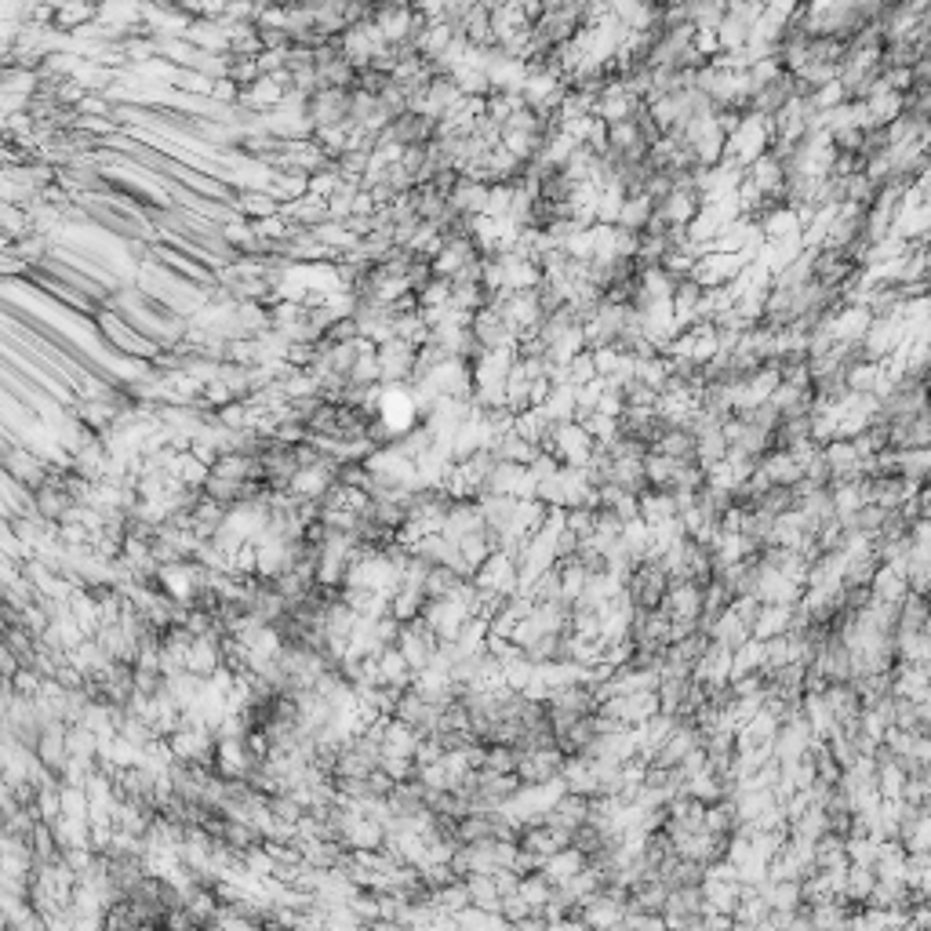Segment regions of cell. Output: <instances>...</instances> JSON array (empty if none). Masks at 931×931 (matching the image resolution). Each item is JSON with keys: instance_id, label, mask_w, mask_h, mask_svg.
I'll list each match as a JSON object with an SVG mask.
<instances>
[{"instance_id": "obj_13", "label": "cell", "mask_w": 931, "mask_h": 931, "mask_svg": "<svg viewBox=\"0 0 931 931\" xmlns=\"http://www.w3.org/2000/svg\"><path fill=\"white\" fill-rule=\"evenodd\" d=\"M731 655H735L731 648L710 641V648L702 651V659H699V666H695V677H691V681L702 684V688H710V691L728 688L731 684Z\"/></svg>"}, {"instance_id": "obj_3", "label": "cell", "mask_w": 931, "mask_h": 931, "mask_svg": "<svg viewBox=\"0 0 931 931\" xmlns=\"http://www.w3.org/2000/svg\"><path fill=\"white\" fill-rule=\"evenodd\" d=\"M597 451V441L590 437V430L582 422H564L557 426V441H553V459L561 466H571V470H586V462L593 459Z\"/></svg>"}, {"instance_id": "obj_30", "label": "cell", "mask_w": 931, "mask_h": 931, "mask_svg": "<svg viewBox=\"0 0 931 931\" xmlns=\"http://www.w3.org/2000/svg\"><path fill=\"white\" fill-rule=\"evenodd\" d=\"M873 888H877V870L873 866H848V873H844V899L855 902L862 910L870 902Z\"/></svg>"}, {"instance_id": "obj_16", "label": "cell", "mask_w": 931, "mask_h": 931, "mask_svg": "<svg viewBox=\"0 0 931 931\" xmlns=\"http://www.w3.org/2000/svg\"><path fill=\"white\" fill-rule=\"evenodd\" d=\"M699 211H702V193L695 190V186H677V190L659 204V215L670 222V230H688Z\"/></svg>"}, {"instance_id": "obj_36", "label": "cell", "mask_w": 931, "mask_h": 931, "mask_svg": "<svg viewBox=\"0 0 931 931\" xmlns=\"http://www.w3.org/2000/svg\"><path fill=\"white\" fill-rule=\"evenodd\" d=\"M811 102H815V110L819 113H830V110H837V106H844L848 95H844L841 81H833V84H826V88L811 91Z\"/></svg>"}, {"instance_id": "obj_31", "label": "cell", "mask_w": 931, "mask_h": 931, "mask_svg": "<svg viewBox=\"0 0 931 931\" xmlns=\"http://www.w3.org/2000/svg\"><path fill=\"white\" fill-rule=\"evenodd\" d=\"M91 22H99V8L95 4H55V30L77 33Z\"/></svg>"}, {"instance_id": "obj_26", "label": "cell", "mask_w": 931, "mask_h": 931, "mask_svg": "<svg viewBox=\"0 0 931 931\" xmlns=\"http://www.w3.org/2000/svg\"><path fill=\"white\" fill-rule=\"evenodd\" d=\"M281 211L295 222V226H302V230H317V226L328 219V201L317 197V193H306V197H299V201L284 204Z\"/></svg>"}, {"instance_id": "obj_12", "label": "cell", "mask_w": 931, "mask_h": 931, "mask_svg": "<svg viewBox=\"0 0 931 931\" xmlns=\"http://www.w3.org/2000/svg\"><path fill=\"white\" fill-rule=\"evenodd\" d=\"M488 531V521H484V510L477 499H462L451 506L448 521H444V539L455 542L459 546L462 539H470V535H484Z\"/></svg>"}, {"instance_id": "obj_27", "label": "cell", "mask_w": 931, "mask_h": 931, "mask_svg": "<svg viewBox=\"0 0 931 931\" xmlns=\"http://www.w3.org/2000/svg\"><path fill=\"white\" fill-rule=\"evenodd\" d=\"M466 891H470V906L484 913H502V891L495 873H473L466 877Z\"/></svg>"}, {"instance_id": "obj_1", "label": "cell", "mask_w": 931, "mask_h": 931, "mask_svg": "<svg viewBox=\"0 0 931 931\" xmlns=\"http://www.w3.org/2000/svg\"><path fill=\"white\" fill-rule=\"evenodd\" d=\"M768 150H771V121L761 117V113H746L739 121V128L728 135L724 161H735V164H742V168H750V164L761 161Z\"/></svg>"}, {"instance_id": "obj_15", "label": "cell", "mask_w": 931, "mask_h": 931, "mask_svg": "<svg viewBox=\"0 0 931 931\" xmlns=\"http://www.w3.org/2000/svg\"><path fill=\"white\" fill-rule=\"evenodd\" d=\"M757 222H761V233H764V241H768V244L801 241V233H804L801 215H797L790 204H771V208L764 211Z\"/></svg>"}, {"instance_id": "obj_23", "label": "cell", "mask_w": 931, "mask_h": 931, "mask_svg": "<svg viewBox=\"0 0 931 931\" xmlns=\"http://www.w3.org/2000/svg\"><path fill=\"white\" fill-rule=\"evenodd\" d=\"M873 597L884 604H902L906 597H910V579H906V571L895 568V564H881V571L873 575Z\"/></svg>"}, {"instance_id": "obj_7", "label": "cell", "mask_w": 931, "mask_h": 931, "mask_svg": "<svg viewBox=\"0 0 931 931\" xmlns=\"http://www.w3.org/2000/svg\"><path fill=\"white\" fill-rule=\"evenodd\" d=\"M564 757L557 746H539V750H521V761H517V779L521 786H542V782L561 779Z\"/></svg>"}, {"instance_id": "obj_34", "label": "cell", "mask_w": 931, "mask_h": 931, "mask_svg": "<svg viewBox=\"0 0 931 931\" xmlns=\"http://www.w3.org/2000/svg\"><path fill=\"white\" fill-rule=\"evenodd\" d=\"M451 81L459 84L462 99H488L491 95V81L484 70H473V66H466V70L451 73Z\"/></svg>"}, {"instance_id": "obj_20", "label": "cell", "mask_w": 931, "mask_h": 931, "mask_svg": "<svg viewBox=\"0 0 931 931\" xmlns=\"http://www.w3.org/2000/svg\"><path fill=\"white\" fill-rule=\"evenodd\" d=\"M582 870H590V859H586L579 848H564V851H557V855H550V859L542 862V877H546L553 888L575 881Z\"/></svg>"}, {"instance_id": "obj_5", "label": "cell", "mask_w": 931, "mask_h": 931, "mask_svg": "<svg viewBox=\"0 0 931 931\" xmlns=\"http://www.w3.org/2000/svg\"><path fill=\"white\" fill-rule=\"evenodd\" d=\"M750 262L742 259V255H724V251H706L699 259V266H695V273H691V281L702 284L706 291L713 288H728V284H735L742 277V270H746Z\"/></svg>"}, {"instance_id": "obj_24", "label": "cell", "mask_w": 931, "mask_h": 931, "mask_svg": "<svg viewBox=\"0 0 931 931\" xmlns=\"http://www.w3.org/2000/svg\"><path fill=\"white\" fill-rule=\"evenodd\" d=\"M681 517V510H677V499H673L670 491H644L641 495V521L648 524V528H662V524H670Z\"/></svg>"}, {"instance_id": "obj_25", "label": "cell", "mask_w": 931, "mask_h": 931, "mask_svg": "<svg viewBox=\"0 0 931 931\" xmlns=\"http://www.w3.org/2000/svg\"><path fill=\"white\" fill-rule=\"evenodd\" d=\"M793 611L797 608H786V604H764L761 615H757V622H753V641H771V637L790 633Z\"/></svg>"}, {"instance_id": "obj_4", "label": "cell", "mask_w": 931, "mask_h": 931, "mask_svg": "<svg viewBox=\"0 0 931 931\" xmlns=\"http://www.w3.org/2000/svg\"><path fill=\"white\" fill-rule=\"evenodd\" d=\"M306 117H310V124L317 131L353 124V91H335V88L317 91L310 99V106H306Z\"/></svg>"}, {"instance_id": "obj_6", "label": "cell", "mask_w": 931, "mask_h": 931, "mask_svg": "<svg viewBox=\"0 0 931 931\" xmlns=\"http://www.w3.org/2000/svg\"><path fill=\"white\" fill-rule=\"evenodd\" d=\"M604 717H615L622 728H641L651 717H659V695L655 691H637V695H619V699H608L601 706Z\"/></svg>"}, {"instance_id": "obj_33", "label": "cell", "mask_w": 931, "mask_h": 931, "mask_svg": "<svg viewBox=\"0 0 931 931\" xmlns=\"http://www.w3.org/2000/svg\"><path fill=\"white\" fill-rule=\"evenodd\" d=\"M66 746H70V757H77V761H99L102 739L91 728H84V724H70Z\"/></svg>"}, {"instance_id": "obj_2", "label": "cell", "mask_w": 931, "mask_h": 931, "mask_svg": "<svg viewBox=\"0 0 931 931\" xmlns=\"http://www.w3.org/2000/svg\"><path fill=\"white\" fill-rule=\"evenodd\" d=\"M670 575L659 568L655 561H644L633 568L630 582H626V593H630V601L637 611H659L662 601H666V593H670Z\"/></svg>"}, {"instance_id": "obj_35", "label": "cell", "mask_w": 931, "mask_h": 931, "mask_svg": "<svg viewBox=\"0 0 931 931\" xmlns=\"http://www.w3.org/2000/svg\"><path fill=\"white\" fill-rule=\"evenodd\" d=\"M451 291H455V284H451L448 277H433V281H426L419 291H415V295H419V310H441V306H448Z\"/></svg>"}, {"instance_id": "obj_22", "label": "cell", "mask_w": 931, "mask_h": 931, "mask_svg": "<svg viewBox=\"0 0 931 931\" xmlns=\"http://www.w3.org/2000/svg\"><path fill=\"white\" fill-rule=\"evenodd\" d=\"M761 470L768 473V481L779 484V488H797V484L804 481V466L797 462V455H790V451H768L761 459Z\"/></svg>"}, {"instance_id": "obj_8", "label": "cell", "mask_w": 931, "mask_h": 931, "mask_svg": "<svg viewBox=\"0 0 931 931\" xmlns=\"http://www.w3.org/2000/svg\"><path fill=\"white\" fill-rule=\"evenodd\" d=\"M397 648H401V655L408 659L411 670L422 673L433 659H437V651H441V641H437V633H433L430 626H426V622L415 619V622H404V630H401V641H397Z\"/></svg>"}, {"instance_id": "obj_37", "label": "cell", "mask_w": 931, "mask_h": 931, "mask_svg": "<svg viewBox=\"0 0 931 931\" xmlns=\"http://www.w3.org/2000/svg\"><path fill=\"white\" fill-rule=\"evenodd\" d=\"M924 291L931 295V244H924V277H921Z\"/></svg>"}, {"instance_id": "obj_32", "label": "cell", "mask_w": 931, "mask_h": 931, "mask_svg": "<svg viewBox=\"0 0 931 931\" xmlns=\"http://www.w3.org/2000/svg\"><path fill=\"white\" fill-rule=\"evenodd\" d=\"M750 673H764V641H746L731 655V681L750 677Z\"/></svg>"}, {"instance_id": "obj_9", "label": "cell", "mask_w": 931, "mask_h": 931, "mask_svg": "<svg viewBox=\"0 0 931 931\" xmlns=\"http://www.w3.org/2000/svg\"><path fill=\"white\" fill-rule=\"evenodd\" d=\"M379 364H382V382H386V386H411V382H415L419 350L404 339H390L386 346H379Z\"/></svg>"}, {"instance_id": "obj_10", "label": "cell", "mask_w": 931, "mask_h": 931, "mask_svg": "<svg viewBox=\"0 0 931 931\" xmlns=\"http://www.w3.org/2000/svg\"><path fill=\"white\" fill-rule=\"evenodd\" d=\"M662 611L670 615V622H699L702 626V611H706V590L699 582L688 579H673L670 593L662 601Z\"/></svg>"}, {"instance_id": "obj_18", "label": "cell", "mask_w": 931, "mask_h": 931, "mask_svg": "<svg viewBox=\"0 0 931 931\" xmlns=\"http://www.w3.org/2000/svg\"><path fill=\"white\" fill-rule=\"evenodd\" d=\"M521 848H528L531 855H539V859H550V855H557V851L571 848V833L557 830V826H550V822H535V826H524L521 830Z\"/></svg>"}, {"instance_id": "obj_11", "label": "cell", "mask_w": 931, "mask_h": 931, "mask_svg": "<svg viewBox=\"0 0 931 931\" xmlns=\"http://www.w3.org/2000/svg\"><path fill=\"white\" fill-rule=\"evenodd\" d=\"M822 324L830 328L833 342L855 346V342L866 339V331H870V324H873V313L866 310V306H859V302H844L841 310L833 313L830 321H822Z\"/></svg>"}, {"instance_id": "obj_29", "label": "cell", "mask_w": 931, "mask_h": 931, "mask_svg": "<svg viewBox=\"0 0 931 931\" xmlns=\"http://www.w3.org/2000/svg\"><path fill=\"white\" fill-rule=\"evenodd\" d=\"M655 211H659V204L651 201V197H626V204H622V211H619V230H630V233H637L641 237L644 230H648V222L655 219Z\"/></svg>"}, {"instance_id": "obj_14", "label": "cell", "mask_w": 931, "mask_h": 931, "mask_svg": "<svg viewBox=\"0 0 931 931\" xmlns=\"http://www.w3.org/2000/svg\"><path fill=\"white\" fill-rule=\"evenodd\" d=\"M66 735H70V724L59 721V724H48L44 735H41V742H37V761H41L44 771H51L55 779H62V771H66V764H70Z\"/></svg>"}, {"instance_id": "obj_17", "label": "cell", "mask_w": 931, "mask_h": 931, "mask_svg": "<svg viewBox=\"0 0 931 931\" xmlns=\"http://www.w3.org/2000/svg\"><path fill=\"white\" fill-rule=\"evenodd\" d=\"M222 641H226V637H193L190 651H186V673H197V677L211 681V677L226 666Z\"/></svg>"}, {"instance_id": "obj_21", "label": "cell", "mask_w": 931, "mask_h": 931, "mask_svg": "<svg viewBox=\"0 0 931 931\" xmlns=\"http://www.w3.org/2000/svg\"><path fill=\"white\" fill-rule=\"evenodd\" d=\"M822 455H826V462H830L833 481H855V477H862L859 451H855V444L851 441H844V437H837V441L826 444Z\"/></svg>"}, {"instance_id": "obj_19", "label": "cell", "mask_w": 931, "mask_h": 931, "mask_svg": "<svg viewBox=\"0 0 931 931\" xmlns=\"http://www.w3.org/2000/svg\"><path fill=\"white\" fill-rule=\"evenodd\" d=\"M590 801L593 797H579V793H564L561 801L553 804V811L546 815L550 826L564 833H579L586 822H590Z\"/></svg>"}, {"instance_id": "obj_28", "label": "cell", "mask_w": 931, "mask_h": 931, "mask_svg": "<svg viewBox=\"0 0 931 931\" xmlns=\"http://www.w3.org/2000/svg\"><path fill=\"white\" fill-rule=\"evenodd\" d=\"M848 390L851 393H866V397H884L888 390V375H884V364L862 361L848 371Z\"/></svg>"}]
</instances>
